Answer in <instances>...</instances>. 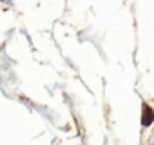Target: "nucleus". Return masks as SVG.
Listing matches in <instances>:
<instances>
[{
  "label": "nucleus",
  "instance_id": "1",
  "mask_svg": "<svg viewBox=\"0 0 154 145\" xmlns=\"http://www.w3.org/2000/svg\"><path fill=\"white\" fill-rule=\"evenodd\" d=\"M152 118H154L152 109H150L147 103H143V125H145V127H149V125L152 123Z\"/></svg>",
  "mask_w": 154,
  "mask_h": 145
}]
</instances>
